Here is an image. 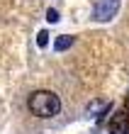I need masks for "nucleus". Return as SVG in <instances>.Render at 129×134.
Masks as SVG:
<instances>
[{
  "label": "nucleus",
  "mask_w": 129,
  "mask_h": 134,
  "mask_svg": "<svg viewBox=\"0 0 129 134\" xmlns=\"http://www.w3.org/2000/svg\"><path fill=\"white\" fill-rule=\"evenodd\" d=\"M27 107L37 117H54L61 112V98L54 90H34L27 100Z\"/></svg>",
  "instance_id": "f257e3e1"
},
{
  "label": "nucleus",
  "mask_w": 129,
  "mask_h": 134,
  "mask_svg": "<svg viewBox=\"0 0 129 134\" xmlns=\"http://www.w3.org/2000/svg\"><path fill=\"white\" fill-rule=\"evenodd\" d=\"M119 5H122V0H98V5H95V12H93V17L98 20V22H110V20L117 15Z\"/></svg>",
  "instance_id": "f03ea898"
},
{
  "label": "nucleus",
  "mask_w": 129,
  "mask_h": 134,
  "mask_svg": "<svg viewBox=\"0 0 129 134\" xmlns=\"http://www.w3.org/2000/svg\"><path fill=\"white\" fill-rule=\"evenodd\" d=\"M110 107H112V102H110V100H93V102H88V115L100 117L105 110H110Z\"/></svg>",
  "instance_id": "7ed1b4c3"
},
{
  "label": "nucleus",
  "mask_w": 129,
  "mask_h": 134,
  "mask_svg": "<svg viewBox=\"0 0 129 134\" xmlns=\"http://www.w3.org/2000/svg\"><path fill=\"white\" fill-rule=\"evenodd\" d=\"M127 112H119V115H115V120L110 122V132H122V129H127V124H124V120H127Z\"/></svg>",
  "instance_id": "20e7f679"
},
{
  "label": "nucleus",
  "mask_w": 129,
  "mask_h": 134,
  "mask_svg": "<svg viewBox=\"0 0 129 134\" xmlns=\"http://www.w3.org/2000/svg\"><path fill=\"white\" fill-rule=\"evenodd\" d=\"M71 44H73V37H68V34H61V37H56V42H54V49H56V51H66Z\"/></svg>",
  "instance_id": "39448f33"
},
{
  "label": "nucleus",
  "mask_w": 129,
  "mask_h": 134,
  "mask_svg": "<svg viewBox=\"0 0 129 134\" xmlns=\"http://www.w3.org/2000/svg\"><path fill=\"white\" fill-rule=\"evenodd\" d=\"M37 44H39V49H44V46L49 44V32H46V29H42V32L37 34Z\"/></svg>",
  "instance_id": "423d86ee"
},
{
  "label": "nucleus",
  "mask_w": 129,
  "mask_h": 134,
  "mask_svg": "<svg viewBox=\"0 0 129 134\" xmlns=\"http://www.w3.org/2000/svg\"><path fill=\"white\" fill-rule=\"evenodd\" d=\"M46 20H49L51 25H56V22H59V12H56L54 7H49V10H46Z\"/></svg>",
  "instance_id": "0eeeda50"
},
{
  "label": "nucleus",
  "mask_w": 129,
  "mask_h": 134,
  "mask_svg": "<svg viewBox=\"0 0 129 134\" xmlns=\"http://www.w3.org/2000/svg\"><path fill=\"white\" fill-rule=\"evenodd\" d=\"M127 110H129V98H127Z\"/></svg>",
  "instance_id": "6e6552de"
}]
</instances>
